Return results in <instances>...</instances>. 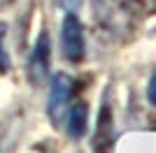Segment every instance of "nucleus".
<instances>
[{"label": "nucleus", "instance_id": "nucleus-1", "mask_svg": "<svg viewBox=\"0 0 156 153\" xmlns=\"http://www.w3.org/2000/svg\"><path fill=\"white\" fill-rule=\"evenodd\" d=\"M72 95H75V79L65 72H56L49 83V95H47V114L54 125H63L65 114L70 109Z\"/></svg>", "mask_w": 156, "mask_h": 153}, {"label": "nucleus", "instance_id": "nucleus-2", "mask_svg": "<svg viewBox=\"0 0 156 153\" xmlns=\"http://www.w3.org/2000/svg\"><path fill=\"white\" fill-rule=\"evenodd\" d=\"M61 53L68 63H82L86 53L84 25L77 14H65L61 23Z\"/></svg>", "mask_w": 156, "mask_h": 153}, {"label": "nucleus", "instance_id": "nucleus-3", "mask_svg": "<svg viewBox=\"0 0 156 153\" xmlns=\"http://www.w3.org/2000/svg\"><path fill=\"white\" fill-rule=\"evenodd\" d=\"M49 58H51V42L47 32H40L35 39V46L28 58V74L33 83H42L49 74Z\"/></svg>", "mask_w": 156, "mask_h": 153}, {"label": "nucleus", "instance_id": "nucleus-4", "mask_svg": "<svg viewBox=\"0 0 156 153\" xmlns=\"http://www.w3.org/2000/svg\"><path fill=\"white\" fill-rule=\"evenodd\" d=\"M112 141H114V118H112L110 107L103 104L96 118V132L91 139V148L96 153H107L112 148Z\"/></svg>", "mask_w": 156, "mask_h": 153}, {"label": "nucleus", "instance_id": "nucleus-5", "mask_svg": "<svg viewBox=\"0 0 156 153\" xmlns=\"http://www.w3.org/2000/svg\"><path fill=\"white\" fill-rule=\"evenodd\" d=\"M68 125V134L70 139H79L86 134V127H89V104L84 100L70 102V109L65 114V123Z\"/></svg>", "mask_w": 156, "mask_h": 153}, {"label": "nucleus", "instance_id": "nucleus-6", "mask_svg": "<svg viewBox=\"0 0 156 153\" xmlns=\"http://www.w3.org/2000/svg\"><path fill=\"white\" fill-rule=\"evenodd\" d=\"M5 35H7V25L0 23V72H7L12 67L9 53H7V49H5Z\"/></svg>", "mask_w": 156, "mask_h": 153}, {"label": "nucleus", "instance_id": "nucleus-7", "mask_svg": "<svg viewBox=\"0 0 156 153\" xmlns=\"http://www.w3.org/2000/svg\"><path fill=\"white\" fill-rule=\"evenodd\" d=\"M84 0H58V5L65 9V14H77Z\"/></svg>", "mask_w": 156, "mask_h": 153}, {"label": "nucleus", "instance_id": "nucleus-8", "mask_svg": "<svg viewBox=\"0 0 156 153\" xmlns=\"http://www.w3.org/2000/svg\"><path fill=\"white\" fill-rule=\"evenodd\" d=\"M147 100H149V104H154V107H156V70L151 72L149 83H147Z\"/></svg>", "mask_w": 156, "mask_h": 153}]
</instances>
